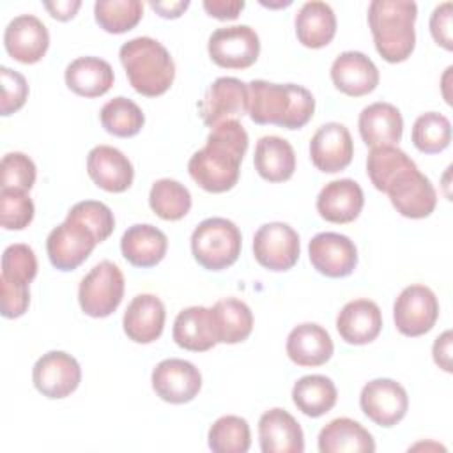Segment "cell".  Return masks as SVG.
Masks as SVG:
<instances>
[{"mask_svg":"<svg viewBox=\"0 0 453 453\" xmlns=\"http://www.w3.org/2000/svg\"><path fill=\"white\" fill-rule=\"evenodd\" d=\"M120 62L131 87L147 97L165 94L175 78V64L170 51L156 39L142 35L120 46Z\"/></svg>","mask_w":453,"mask_h":453,"instance_id":"277c9868","label":"cell"},{"mask_svg":"<svg viewBox=\"0 0 453 453\" xmlns=\"http://www.w3.org/2000/svg\"><path fill=\"white\" fill-rule=\"evenodd\" d=\"M320 453H372L375 441L372 434L350 418L329 421L319 434Z\"/></svg>","mask_w":453,"mask_h":453,"instance_id":"4dcf8cb0","label":"cell"},{"mask_svg":"<svg viewBox=\"0 0 453 453\" xmlns=\"http://www.w3.org/2000/svg\"><path fill=\"white\" fill-rule=\"evenodd\" d=\"M150 7L161 16V18H166V19H173V18H179L188 7H189V2L188 0H179V2H150Z\"/></svg>","mask_w":453,"mask_h":453,"instance_id":"816d5d0a","label":"cell"},{"mask_svg":"<svg viewBox=\"0 0 453 453\" xmlns=\"http://www.w3.org/2000/svg\"><path fill=\"white\" fill-rule=\"evenodd\" d=\"M143 16L140 0H97L94 18L97 25L110 34H124L134 28Z\"/></svg>","mask_w":453,"mask_h":453,"instance_id":"74e56055","label":"cell"},{"mask_svg":"<svg viewBox=\"0 0 453 453\" xmlns=\"http://www.w3.org/2000/svg\"><path fill=\"white\" fill-rule=\"evenodd\" d=\"M338 398L334 382L326 375H304L292 388L294 405L310 418H320L329 412Z\"/></svg>","mask_w":453,"mask_h":453,"instance_id":"836d02e7","label":"cell"},{"mask_svg":"<svg viewBox=\"0 0 453 453\" xmlns=\"http://www.w3.org/2000/svg\"><path fill=\"white\" fill-rule=\"evenodd\" d=\"M241 248V230L226 218H207L191 234L193 257L207 271H223L235 264Z\"/></svg>","mask_w":453,"mask_h":453,"instance_id":"5b68a950","label":"cell"},{"mask_svg":"<svg viewBox=\"0 0 453 453\" xmlns=\"http://www.w3.org/2000/svg\"><path fill=\"white\" fill-rule=\"evenodd\" d=\"M67 218L85 225L96 235L97 242L106 241L115 228V218L111 209L97 200H83L74 203L69 209Z\"/></svg>","mask_w":453,"mask_h":453,"instance_id":"b9f144b4","label":"cell"},{"mask_svg":"<svg viewBox=\"0 0 453 453\" xmlns=\"http://www.w3.org/2000/svg\"><path fill=\"white\" fill-rule=\"evenodd\" d=\"M212 326L218 343H241L253 329V313L244 301L235 297L219 299L212 308Z\"/></svg>","mask_w":453,"mask_h":453,"instance_id":"d6a6232c","label":"cell"},{"mask_svg":"<svg viewBox=\"0 0 453 453\" xmlns=\"http://www.w3.org/2000/svg\"><path fill=\"white\" fill-rule=\"evenodd\" d=\"M439 317V301L425 285L405 287L395 304L393 320L403 336H421L428 333Z\"/></svg>","mask_w":453,"mask_h":453,"instance_id":"8fae6325","label":"cell"},{"mask_svg":"<svg viewBox=\"0 0 453 453\" xmlns=\"http://www.w3.org/2000/svg\"><path fill=\"white\" fill-rule=\"evenodd\" d=\"M30 304L28 285L12 283L9 280L0 278V308L2 317L18 319L21 317Z\"/></svg>","mask_w":453,"mask_h":453,"instance_id":"bcb514c9","label":"cell"},{"mask_svg":"<svg viewBox=\"0 0 453 453\" xmlns=\"http://www.w3.org/2000/svg\"><path fill=\"white\" fill-rule=\"evenodd\" d=\"M37 274V258L28 244L16 242L4 250L2 276L12 283L30 285Z\"/></svg>","mask_w":453,"mask_h":453,"instance_id":"7bdbcfd3","label":"cell"},{"mask_svg":"<svg viewBox=\"0 0 453 453\" xmlns=\"http://www.w3.org/2000/svg\"><path fill=\"white\" fill-rule=\"evenodd\" d=\"M416 16L418 5L412 0H373L368 5L375 50L386 62H403L414 51Z\"/></svg>","mask_w":453,"mask_h":453,"instance_id":"3957f363","label":"cell"},{"mask_svg":"<svg viewBox=\"0 0 453 453\" xmlns=\"http://www.w3.org/2000/svg\"><path fill=\"white\" fill-rule=\"evenodd\" d=\"M262 453H303L304 435L297 419L285 409L265 411L258 419Z\"/></svg>","mask_w":453,"mask_h":453,"instance_id":"ffe728a7","label":"cell"},{"mask_svg":"<svg viewBox=\"0 0 453 453\" xmlns=\"http://www.w3.org/2000/svg\"><path fill=\"white\" fill-rule=\"evenodd\" d=\"M44 9L50 12L51 18L58 21H67L76 16L78 9L81 7L80 0H57V2H42Z\"/></svg>","mask_w":453,"mask_h":453,"instance_id":"f907efd6","label":"cell"},{"mask_svg":"<svg viewBox=\"0 0 453 453\" xmlns=\"http://www.w3.org/2000/svg\"><path fill=\"white\" fill-rule=\"evenodd\" d=\"M0 83H2V96H0V113L9 117L11 113L23 108L28 97V83L25 76L18 71H12L5 65L0 67Z\"/></svg>","mask_w":453,"mask_h":453,"instance_id":"f6af8a7d","label":"cell"},{"mask_svg":"<svg viewBox=\"0 0 453 453\" xmlns=\"http://www.w3.org/2000/svg\"><path fill=\"white\" fill-rule=\"evenodd\" d=\"M248 142V133L237 119L211 127L205 145L189 157L191 179L209 193L232 189L239 180Z\"/></svg>","mask_w":453,"mask_h":453,"instance_id":"6da1fadb","label":"cell"},{"mask_svg":"<svg viewBox=\"0 0 453 453\" xmlns=\"http://www.w3.org/2000/svg\"><path fill=\"white\" fill-rule=\"evenodd\" d=\"M168 248L166 235L154 225L138 223L129 226L120 239L122 257L134 267L157 265Z\"/></svg>","mask_w":453,"mask_h":453,"instance_id":"4316f807","label":"cell"},{"mask_svg":"<svg viewBox=\"0 0 453 453\" xmlns=\"http://www.w3.org/2000/svg\"><path fill=\"white\" fill-rule=\"evenodd\" d=\"M315 111L311 92L296 83H248V115L255 124H274L285 129L304 127Z\"/></svg>","mask_w":453,"mask_h":453,"instance_id":"7a4b0ae2","label":"cell"},{"mask_svg":"<svg viewBox=\"0 0 453 453\" xmlns=\"http://www.w3.org/2000/svg\"><path fill=\"white\" fill-rule=\"evenodd\" d=\"M32 380L42 396L60 400L76 391L81 380V368L71 354L50 350L35 361Z\"/></svg>","mask_w":453,"mask_h":453,"instance_id":"7c38bea8","label":"cell"},{"mask_svg":"<svg viewBox=\"0 0 453 453\" xmlns=\"http://www.w3.org/2000/svg\"><path fill=\"white\" fill-rule=\"evenodd\" d=\"M357 126L363 142L372 149L396 145L403 133V119L400 110L384 101H377L363 108Z\"/></svg>","mask_w":453,"mask_h":453,"instance_id":"d4e9b609","label":"cell"},{"mask_svg":"<svg viewBox=\"0 0 453 453\" xmlns=\"http://www.w3.org/2000/svg\"><path fill=\"white\" fill-rule=\"evenodd\" d=\"M173 342L191 352H205L212 349L218 340L212 326L211 308L205 306H189L175 317L172 329Z\"/></svg>","mask_w":453,"mask_h":453,"instance_id":"83f0119b","label":"cell"},{"mask_svg":"<svg viewBox=\"0 0 453 453\" xmlns=\"http://www.w3.org/2000/svg\"><path fill=\"white\" fill-rule=\"evenodd\" d=\"M35 165L23 152H9L2 157L0 163V179L2 188H16L28 191L35 182Z\"/></svg>","mask_w":453,"mask_h":453,"instance_id":"ee69618b","label":"cell"},{"mask_svg":"<svg viewBox=\"0 0 453 453\" xmlns=\"http://www.w3.org/2000/svg\"><path fill=\"white\" fill-rule=\"evenodd\" d=\"M361 411L375 425L389 428L400 423L409 409V396L402 384L393 379H373L359 395Z\"/></svg>","mask_w":453,"mask_h":453,"instance_id":"4fadbf2b","label":"cell"},{"mask_svg":"<svg viewBox=\"0 0 453 453\" xmlns=\"http://www.w3.org/2000/svg\"><path fill=\"white\" fill-rule=\"evenodd\" d=\"M354 156V142L349 129L340 122H327L310 140V157L317 170L336 173L345 170Z\"/></svg>","mask_w":453,"mask_h":453,"instance_id":"e0dca14e","label":"cell"},{"mask_svg":"<svg viewBox=\"0 0 453 453\" xmlns=\"http://www.w3.org/2000/svg\"><path fill=\"white\" fill-rule=\"evenodd\" d=\"M152 389L156 395L168 403H188L202 389V373L200 370L179 357L163 359L152 370Z\"/></svg>","mask_w":453,"mask_h":453,"instance_id":"9a60e30c","label":"cell"},{"mask_svg":"<svg viewBox=\"0 0 453 453\" xmlns=\"http://www.w3.org/2000/svg\"><path fill=\"white\" fill-rule=\"evenodd\" d=\"M207 442L214 453H246L251 444L250 425L241 416H221L211 425Z\"/></svg>","mask_w":453,"mask_h":453,"instance_id":"8d00e7d4","label":"cell"},{"mask_svg":"<svg viewBox=\"0 0 453 453\" xmlns=\"http://www.w3.org/2000/svg\"><path fill=\"white\" fill-rule=\"evenodd\" d=\"M97 239L80 221L65 218L46 239V253L51 265L58 271H74L94 251Z\"/></svg>","mask_w":453,"mask_h":453,"instance_id":"30bf717a","label":"cell"},{"mask_svg":"<svg viewBox=\"0 0 453 453\" xmlns=\"http://www.w3.org/2000/svg\"><path fill=\"white\" fill-rule=\"evenodd\" d=\"M297 41L306 48H324L336 34V16L329 4L311 0L301 5L294 19Z\"/></svg>","mask_w":453,"mask_h":453,"instance_id":"f1b7e54d","label":"cell"},{"mask_svg":"<svg viewBox=\"0 0 453 453\" xmlns=\"http://www.w3.org/2000/svg\"><path fill=\"white\" fill-rule=\"evenodd\" d=\"M209 57L225 69H246L260 55V39L248 25L216 28L207 42Z\"/></svg>","mask_w":453,"mask_h":453,"instance_id":"52a82bcc","label":"cell"},{"mask_svg":"<svg viewBox=\"0 0 453 453\" xmlns=\"http://www.w3.org/2000/svg\"><path fill=\"white\" fill-rule=\"evenodd\" d=\"M393 207L405 218L421 219L434 212L437 193L426 175L418 166L405 168L393 177L386 189Z\"/></svg>","mask_w":453,"mask_h":453,"instance_id":"9c48e42d","label":"cell"},{"mask_svg":"<svg viewBox=\"0 0 453 453\" xmlns=\"http://www.w3.org/2000/svg\"><path fill=\"white\" fill-rule=\"evenodd\" d=\"M308 255L317 273L327 278H345L357 265V248L343 234L320 232L308 244Z\"/></svg>","mask_w":453,"mask_h":453,"instance_id":"2e32d148","label":"cell"},{"mask_svg":"<svg viewBox=\"0 0 453 453\" xmlns=\"http://www.w3.org/2000/svg\"><path fill=\"white\" fill-rule=\"evenodd\" d=\"M4 46L14 60L21 64H35L48 51L50 34L37 16L19 14L5 27Z\"/></svg>","mask_w":453,"mask_h":453,"instance_id":"ac0fdd59","label":"cell"},{"mask_svg":"<svg viewBox=\"0 0 453 453\" xmlns=\"http://www.w3.org/2000/svg\"><path fill=\"white\" fill-rule=\"evenodd\" d=\"M336 329L343 342L350 345H366L380 334V308L370 299H354L340 310Z\"/></svg>","mask_w":453,"mask_h":453,"instance_id":"cb8c5ba5","label":"cell"},{"mask_svg":"<svg viewBox=\"0 0 453 453\" xmlns=\"http://www.w3.org/2000/svg\"><path fill=\"white\" fill-rule=\"evenodd\" d=\"M99 119L104 131L119 138H129L138 134L145 124V115L142 108L134 101L122 96L110 99L101 108Z\"/></svg>","mask_w":453,"mask_h":453,"instance_id":"d590c367","label":"cell"},{"mask_svg":"<svg viewBox=\"0 0 453 453\" xmlns=\"http://www.w3.org/2000/svg\"><path fill=\"white\" fill-rule=\"evenodd\" d=\"M124 297V274L117 264L101 260L80 281L78 303L85 315L104 319L111 315Z\"/></svg>","mask_w":453,"mask_h":453,"instance_id":"8992f818","label":"cell"},{"mask_svg":"<svg viewBox=\"0 0 453 453\" xmlns=\"http://www.w3.org/2000/svg\"><path fill=\"white\" fill-rule=\"evenodd\" d=\"M202 5L209 12V16L221 21L235 19L244 9L242 0H203Z\"/></svg>","mask_w":453,"mask_h":453,"instance_id":"c3c4849f","label":"cell"},{"mask_svg":"<svg viewBox=\"0 0 453 453\" xmlns=\"http://www.w3.org/2000/svg\"><path fill=\"white\" fill-rule=\"evenodd\" d=\"M200 117L207 127L248 113V83L239 78L221 76L214 80L198 103Z\"/></svg>","mask_w":453,"mask_h":453,"instance_id":"5bb4252c","label":"cell"},{"mask_svg":"<svg viewBox=\"0 0 453 453\" xmlns=\"http://www.w3.org/2000/svg\"><path fill=\"white\" fill-rule=\"evenodd\" d=\"M65 85L81 97H99L113 85L111 65L99 57H78L64 73Z\"/></svg>","mask_w":453,"mask_h":453,"instance_id":"f546056e","label":"cell"},{"mask_svg":"<svg viewBox=\"0 0 453 453\" xmlns=\"http://www.w3.org/2000/svg\"><path fill=\"white\" fill-rule=\"evenodd\" d=\"M331 80L340 92L350 97H361L379 85V69L365 53L343 51L331 65Z\"/></svg>","mask_w":453,"mask_h":453,"instance_id":"44dd1931","label":"cell"},{"mask_svg":"<svg viewBox=\"0 0 453 453\" xmlns=\"http://www.w3.org/2000/svg\"><path fill=\"white\" fill-rule=\"evenodd\" d=\"M149 205L165 221L182 219L191 209L189 189L173 179H159L149 193Z\"/></svg>","mask_w":453,"mask_h":453,"instance_id":"e575fe53","label":"cell"},{"mask_svg":"<svg viewBox=\"0 0 453 453\" xmlns=\"http://www.w3.org/2000/svg\"><path fill=\"white\" fill-rule=\"evenodd\" d=\"M87 172L97 188L110 193L126 191L134 177L127 156L111 145H97L88 152Z\"/></svg>","mask_w":453,"mask_h":453,"instance_id":"d6986e66","label":"cell"},{"mask_svg":"<svg viewBox=\"0 0 453 453\" xmlns=\"http://www.w3.org/2000/svg\"><path fill=\"white\" fill-rule=\"evenodd\" d=\"M165 304L154 294H138L127 304L122 319L124 333L136 343L156 342L165 327Z\"/></svg>","mask_w":453,"mask_h":453,"instance_id":"7402d4cb","label":"cell"},{"mask_svg":"<svg viewBox=\"0 0 453 453\" xmlns=\"http://www.w3.org/2000/svg\"><path fill=\"white\" fill-rule=\"evenodd\" d=\"M301 253L297 232L281 221L262 225L253 235L255 260L269 271H288Z\"/></svg>","mask_w":453,"mask_h":453,"instance_id":"ba28073f","label":"cell"},{"mask_svg":"<svg viewBox=\"0 0 453 453\" xmlns=\"http://www.w3.org/2000/svg\"><path fill=\"white\" fill-rule=\"evenodd\" d=\"M334 345L329 333L315 324L296 326L287 338V356L297 366H320L333 356Z\"/></svg>","mask_w":453,"mask_h":453,"instance_id":"484cf974","label":"cell"},{"mask_svg":"<svg viewBox=\"0 0 453 453\" xmlns=\"http://www.w3.org/2000/svg\"><path fill=\"white\" fill-rule=\"evenodd\" d=\"M416 163L398 147L386 145V147H373L366 159V172L375 186V189L386 193L389 182L396 173L405 168H412Z\"/></svg>","mask_w":453,"mask_h":453,"instance_id":"f35d334b","label":"cell"},{"mask_svg":"<svg viewBox=\"0 0 453 453\" xmlns=\"http://www.w3.org/2000/svg\"><path fill=\"white\" fill-rule=\"evenodd\" d=\"M365 205L361 186L352 179H338L327 182L317 196V211L329 223L354 221Z\"/></svg>","mask_w":453,"mask_h":453,"instance_id":"603a6c76","label":"cell"},{"mask_svg":"<svg viewBox=\"0 0 453 453\" xmlns=\"http://www.w3.org/2000/svg\"><path fill=\"white\" fill-rule=\"evenodd\" d=\"M451 2L439 4L430 16V34L434 41L442 46L444 50H453V37H451Z\"/></svg>","mask_w":453,"mask_h":453,"instance_id":"7dc6e473","label":"cell"},{"mask_svg":"<svg viewBox=\"0 0 453 453\" xmlns=\"http://www.w3.org/2000/svg\"><path fill=\"white\" fill-rule=\"evenodd\" d=\"M411 138L419 152L437 154L451 142V124L442 113L426 111L416 119Z\"/></svg>","mask_w":453,"mask_h":453,"instance_id":"ab89813d","label":"cell"},{"mask_svg":"<svg viewBox=\"0 0 453 453\" xmlns=\"http://www.w3.org/2000/svg\"><path fill=\"white\" fill-rule=\"evenodd\" d=\"M432 354L439 368H442L444 372H451V331L449 329L435 338Z\"/></svg>","mask_w":453,"mask_h":453,"instance_id":"681fc988","label":"cell"},{"mask_svg":"<svg viewBox=\"0 0 453 453\" xmlns=\"http://www.w3.org/2000/svg\"><path fill=\"white\" fill-rule=\"evenodd\" d=\"M257 173L269 182H283L294 175L296 152L292 145L280 136H262L257 142L253 156Z\"/></svg>","mask_w":453,"mask_h":453,"instance_id":"1f68e13d","label":"cell"},{"mask_svg":"<svg viewBox=\"0 0 453 453\" xmlns=\"http://www.w3.org/2000/svg\"><path fill=\"white\" fill-rule=\"evenodd\" d=\"M262 5H267V7H285V5H290V2H280V4H264Z\"/></svg>","mask_w":453,"mask_h":453,"instance_id":"f5cc1de1","label":"cell"},{"mask_svg":"<svg viewBox=\"0 0 453 453\" xmlns=\"http://www.w3.org/2000/svg\"><path fill=\"white\" fill-rule=\"evenodd\" d=\"M34 202L23 189L2 188L0 223L5 230H23L34 219Z\"/></svg>","mask_w":453,"mask_h":453,"instance_id":"60d3db41","label":"cell"}]
</instances>
